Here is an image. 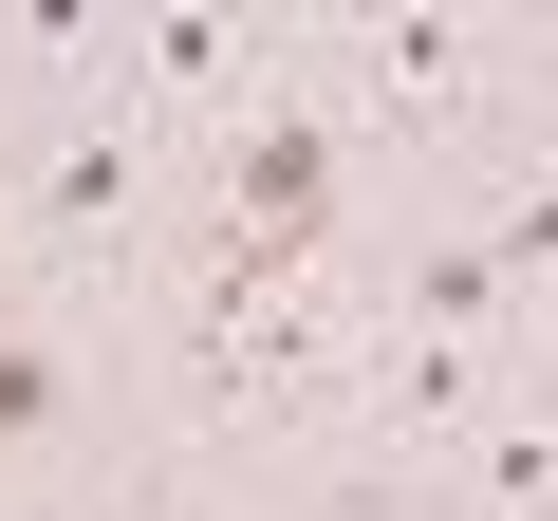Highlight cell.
I'll use <instances>...</instances> for the list:
<instances>
[{
  "mask_svg": "<svg viewBox=\"0 0 558 521\" xmlns=\"http://www.w3.org/2000/svg\"><path fill=\"white\" fill-rule=\"evenodd\" d=\"M317 205H336V131H317V112L223 131V223H242V242H317Z\"/></svg>",
  "mask_w": 558,
  "mask_h": 521,
  "instance_id": "1",
  "label": "cell"
},
{
  "mask_svg": "<svg viewBox=\"0 0 558 521\" xmlns=\"http://www.w3.org/2000/svg\"><path fill=\"white\" fill-rule=\"evenodd\" d=\"M484 242H502V280H539V260H558V186H539V205H502Z\"/></svg>",
  "mask_w": 558,
  "mask_h": 521,
  "instance_id": "5",
  "label": "cell"
},
{
  "mask_svg": "<svg viewBox=\"0 0 558 521\" xmlns=\"http://www.w3.org/2000/svg\"><path fill=\"white\" fill-rule=\"evenodd\" d=\"M410 317H428V336L465 354V336L502 317V242H447V260H428V280H410Z\"/></svg>",
  "mask_w": 558,
  "mask_h": 521,
  "instance_id": "2",
  "label": "cell"
},
{
  "mask_svg": "<svg viewBox=\"0 0 558 521\" xmlns=\"http://www.w3.org/2000/svg\"><path fill=\"white\" fill-rule=\"evenodd\" d=\"M38 205H57V223H112V205H131V149H112V131H75V149L38 168Z\"/></svg>",
  "mask_w": 558,
  "mask_h": 521,
  "instance_id": "3",
  "label": "cell"
},
{
  "mask_svg": "<svg viewBox=\"0 0 558 521\" xmlns=\"http://www.w3.org/2000/svg\"><path fill=\"white\" fill-rule=\"evenodd\" d=\"M57 391H75V373H57V336H0V447H38V428H57Z\"/></svg>",
  "mask_w": 558,
  "mask_h": 521,
  "instance_id": "4",
  "label": "cell"
}]
</instances>
